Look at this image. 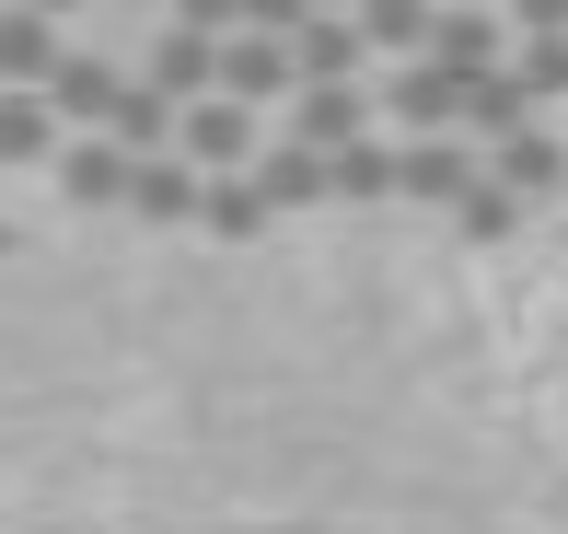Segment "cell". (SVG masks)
Instances as JSON below:
<instances>
[{"mask_svg":"<svg viewBox=\"0 0 568 534\" xmlns=\"http://www.w3.org/2000/svg\"><path fill=\"white\" fill-rule=\"evenodd\" d=\"M487 174L476 140H395V198H418V210H464Z\"/></svg>","mask_w":568,"mask_h":534,"instance_id":"obj_1","label":"cell"},{"mask_svg":"<svg viewBox=\"0 0 568 534\" xmlns=\"http://www.w3.org/2000/svg\"><path fill=\"white\" fill-rule=\"evenodd\" d=\"M174 151H186L197 174H255V151H267V129H255V105H232V93H210V105H186V129H174Z\"/></svg>","mask_w":568,"mask_h":534,"instance_id":"obj_2","label":"cell"},{"mask_svg":"<svg viewBox=\"0 0 568 534\" xmlns=\"http://www.w3.org/2000/svg\"><path fill=\"white\" fill-rule=\"evenodd\" d=\"M383 117H395V140H464V82L429 59H406L395 82H383Z\"/></svg>","mask_w":568,"mask_h":534,"instance_id":"obj_3","label":"cell"},{"mask_svg":"<svg viewBox=\"0 0 568 534\" xmlns=\"http://www.w3.org/2000/svg\"><path fill=\"white\" fill-rule=\"evenodd\" d=\"M372 140V93L359 82H314V93H291V151H314V163H337V151Z\"/></svg>","mask_w":568,"mask_h":534,"instance_id":"obj_4","label":"cell"},{"mask_svg":"<svg viewBox=\"0 0 568 534\" xmlns=\"http://www.w3.org/2000/svg\"><path fill=\"white\" fill-rule=\"evenodd\" d=\"M429 70H453V82H487V70H510L499 12H464V0H442V12H429Z\"/></svg>","mask_w":568,"mask_h":534,"instance_id":"obj_5","label":"cell"},{"mask_svg":"<svg viewBox=\"0 0 568 534\" xmlns=\"http://www.w3.org/2000/svg\"><path fill=\"white\" fill-rule=\"evenodd\" d=\"M70 59V36L47 12H23V0H0V93H47Z\"/></svg>","mask_w":568,"mask_h":534,"instance_id":"obj_6","label":"cell"},{"mask_svg":"<svg viewBox=\"0 0 568 534\" xmlns=\"http://www.w3.org/2000/svg\"><path fill=\"white\" fill-rule=\"evenodd\" d=\"M140 82L163 93V105H210V93H221V47L186 36V23H163V36H151V59H140Z\"/></svg>","mask_w":568,"mask_h":534,"instance_id":"obj_7","label":"cell"},{"mask_svg":"<svg viewBox=\"0 0 568 534\" xmlns=\"http://www.w3.org/2000/svg\"><path fill=\"white\" fill-rule=\"evenodd\" d=\"M116 93H128V70H105L93 47H70V59H59V82H47V105H59V129H70V140H105Z\"/></svg>","mask_w":568,"mask_h":534,"instance_id":"obj_8","label":"cell"},{"mask_svg":"<svg viewBox=\"0 0 568 534\" xmlns=\"http://www.w3.org/2000/svg\"><path fill=\"white\" fill-rule=\"evenodd\" d=\"M487 187H510L534 210V198H568V140L557 129H510L499 151H487Z\"/></svg>","mask_w":568,"mask_h":534,"instance_id":"obj_9","label":"cell"},{"mask_svg":"<svg viewBox=\"0 0 568 534\" xmlns=\"http://www.w3.org/2000/svg\"><path fill=\"white\" fill-rule=\"evenodd\" d=\"M359 70H372V36H359L348 12H314V23L291 36V82H302V93H314V82H359Z\"/></svg>","mask_w":568,"mask_h":534,"instance_id":"obj_10","label":"cell"},{"mask_svg":"<svg viewBox=\"0 0 568 534\" xmlns=\"http://www.w3.org/2000/svg\"><path fill=\"white\" fill-rule=\"evenodd\" d=\"M47 174H59V198H70V210H128V187H140V163H128L116 140H70Z\"/></svg>","mask_w":568,"mask_h":534,"instance_id":"obj_11","label":"cell"},{"mask_svg":"<svg viewBox=\"0 0 568 534\" xmlns=\"http://www.w3.org/2000/svg\"><path fill=\"white\" fill-rule=\"evenodd\" d=\"M221 93L267 117L278 93H302V82H291V47H278V36H221Z\"/></svg>","mask_w":568,"mask_h":534,"instance_id":"obj_12","label":"cell"},{"mask_svg":"<svg viewBox=\"0 0 568 534\" xmlns=\"http://www.w3.org/2000/svg\"><path fill=\"white\" fill-rule=\"evenodd\" d=\"M174 129H186V105H163L151 82H128V93H116V117H105V140L128 151V163H163V151H174Z\"/></svg>","mask_w":568,"mask_h":534,"instance_id":"obj_13","label":"cell"},{"mask_svg":"<svg viewBox=\"0 0 568 534\" xmlns=\"http://www.w3.org/2000/svg\"><path fill=\"white\" fill-rule=\"evenodd\" d=\"M59 151H70V129H59L47 93H0V174L12 163H59Z\"/></svg>","mask_w":568,"mask_h":534,"instance_id":"obj_14","label":"cell"},{"mask_svg":"<svg viewBox=\"0 0 568 534\" xmlns=\"http://www.w3.org/2000/svg\"><path fill=\"white\" fill-rule=\"evenodd\" d=\"M429 12H442V0H359L348 23L372 36V59H395V70H406V59H429Z\"/></svg>","mask_w":568,"mask_h":534,"instance_id":"obj_15","label":"cell"},{"mask_svg":"<svg viewBox=\"0 0 568 534\" xmlns=\"http://www.w3.org/2000/svg\"><path fill=\"white\" fill-rule=\"evenodd\" d=\"M510 129H534V93L510 82V70H487V82H464V140H476V151H499Z\"/></svg>","mask_w":568,"mask_h":534,"instance_id":"obj_16","label":"cell"},{"mask_svg":"<svg viewBox=\"0 0 568 534\" xmlns=\"http://www.w3.org/2000/svg\"><path fill=\"white\" fill-rule=\"evenodd\" d=\"M197 198H210V174H197L186 151H163V163H140L128 210H140V221H197Z\"/></svg>","mask_w":568,"mask_h":534,"instance_id":"obj_17","label":"cell"},{"mask_svg":"<svg viewBox=\"0 0 568 534\" xmlns=\"http://www.w3.org/2000/svg\"><path fill=\"white\" fill-rule=\"evenodd\" d=\"M255 198H267V210H325V163L291 151V140H267L255 151Z\"/></svg>","mask_w":568,"mask_h":534,"instance_id":"obj_18","label":"cell"},{"mask_svg":"<svg viewBox=\"0 0 568 534\" xmlns=\"http://www.w3.org/2000/svg\"><path fill=\"white\" fill-rule=\"evenodd\" d=\"M267 198H255V174H210V198H197V233H221V244H255L267 233Z\"/></svg>","mask_w":568,"mask_h":534,"instance_id":"obj_19","label":"cell"},{"mask_svg":"<svg viewBox=\"0 0 568 534\" xmlns=\"http://www.w3.org/2000/svg\"><path fill=\"white\" fill-rule=\"evenodd\" d=\"M325 198H359V210H372V198H395V140H359V151H337V163H325Z\"/></svg>","mask_w":568,"mask_h":534,"instance_id":"obj_20","label":"cell"},{"mask_svg":"<svg viewBox=\"0 0 568 534\" xmlns=\"http://www.w3.org/2000/svg\"><path fill=\"white\" fill-rule=\"evenodd\" d=\"M510 82H523L534 105H568V36H523L510 47Z\"/></svg>","mask_w":568,"mask_h":534,"instance_id":"obj_21","label":"cell"},{"mask_svg":"<svg viewBox=\"0 0 568 534\" xmlns=\"http://www.w3.org/2000/svg\"><path fill=\"white\" fill-rule=\"evenodd\" d=\"M510 221H523V198H510V187H487V174H476V198L453 210V233H464V244H499Z\"/></svg>","mask_w":568,"mask_h":534,"instance_id":"obj_22","label":"cell"},{"mask_svg":"<svg viewBox=\"0 0 568 534\" xmlns=\"http://www.w3.org/2000/svg\"><path fill=\"white\" fill-rule=\"evenodd\" d=\"M163 23H186V36H244V0H163Z\"/></svg>","mask_w":568,"mask_h":534,"instance_id":"obj_23","label":"cell"},{"mask_svg":"<svg viewBox=\"0 0 568 534\" xmlns=\"http://www.w3.org/2000/svg\"><path fill=\"white\" fill-rule=\"evenodd\" d=\"M302 23H314V0H244V36H278V47H291Z\"/></svg>","mask_w":568,"mask_h":534,"instance_id":"obj_24","label":"cell"},{"mask_svg":"<svg viewBox=\"0 0 568 534\" xmlns=\"http://www.w3.org/2000/svg\"><path fill=\"white\" fill-rule=\"evenodd\" d=\"M510 23L523 36H568V0H510Z\"/></svg>","mask_w":568,"mask_h":534,"instance_id":"obj_25","label":"cell"},{"mask_svg":"<svg viewBox=\"0 0 568 534\" xmlns=\"http://www.w3.org/2000/svg\"><path fill=\"white\" fill-rule=\"evenodd\" d=\"M197 534H314V523H197Z\"/></svg>","mask_w":568,"mask_h":534,"instance_id":"obj_26","label":"cell"},{"mask_svg":"<svg viewBox=\"0 0 568 534\" xmlns=\"http://www.w3.org/2000/svg\"><path fill=\"white\" fill-rule=\"evenodd\" d=\"M23 12H47V23H70V12H93V0H23Z\"/></svg>","mask_w":568,"mask_h":534,"instance_id":"obj_27","label":"cell"},{"mask_svg":"<svg viewBox=\"0 0 568 534\" xmlns=\"http://www.w3.org/2000/svg\"><path fill=\"white\" fill-rule=\"evenodd\" d=\"M12 244H23V233H12V221H0V256H12Z\"/></svg>","mask_w":568,"mask_h":534,"instance_id":"obj_28","label":"cell"},{"mask_svg":"<svg viewBox=\"0 0 568 534\" xmlns=\"http://www.w3.org/2000/svg\"><path fill=\"white\" fill-rule=\"evenodd\" d=\"M314 12H359V0H314Z\"/></svg>","mask_w":568,"mask_h":534,"instance_id":"obj_29","label":"cell"},{"mask_svg":"<svg viewBox=\"0 0 568 534\" xmlns=\"http://www.w3.org/2000/svg\"><path fill=\"white\" fill-rule=\"evenodd\" d=\"M151 12H163V0H151Z\"/></svg>","mask_w":568,"mask_h":534,"instance_id":"obj_30","label":"cell"}]
</instances>
